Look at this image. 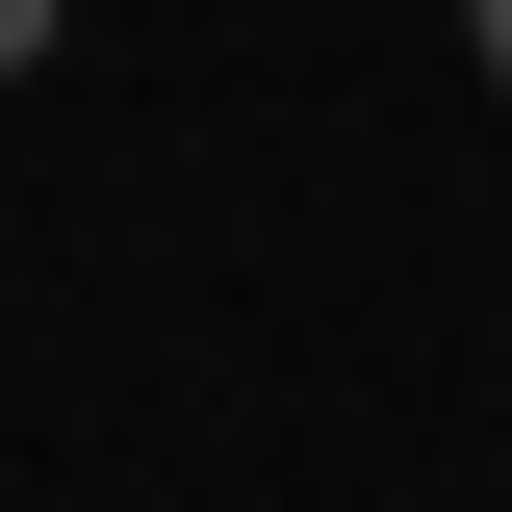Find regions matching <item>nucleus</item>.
I'll list each match as a JSON object with an SVG mask.
<instances>
[{"instance_id":"obj_1","label":"nucleus","mask_w":512,"mask_h":512,"mask_svg":"<svg viewBox=\"0 0 512 512\" xmlns=\"http://www.w3.org/2000/svg\"><path fill=\"white\" fill-rule=\"evenodd\" d=\"M461 52H487V103H512V0H461Z\"/></svg>"},{"instance_id":"obj_2","label":"nucleus","mask_w":512,"mask_h":512,"mask_svg":"<svg viewBox=\"0 0 512 512\" xmlns=\"http://www.w3.org/2000/svg\"><path fill=\"white\" fill-rule=\"evenodd\" d=\"M26 52H52V0H0V77H26Z\"/></svg>"}]
</instances>
